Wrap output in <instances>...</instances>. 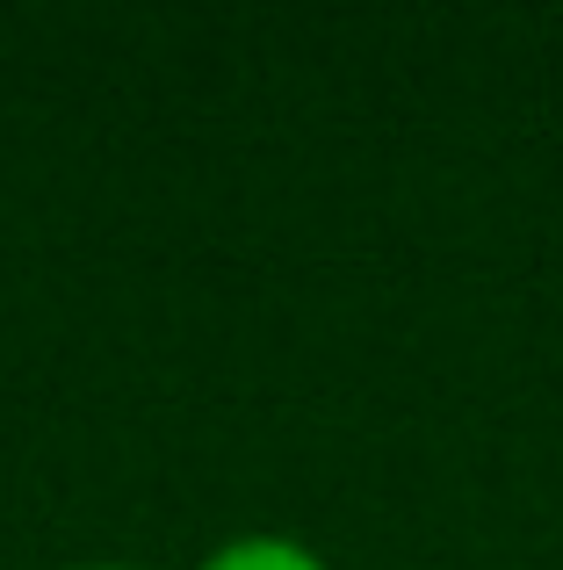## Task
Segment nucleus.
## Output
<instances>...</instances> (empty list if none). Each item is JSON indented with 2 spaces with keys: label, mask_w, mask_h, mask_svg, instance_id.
Wrapping results in <instances>:
<instances>
[{
  "label": "nucleus",
  "mask_w": 563,
  "mask_h": 570,
  "mask_svg": "<svg viewBox=\"0 0 563 570\" xmlns=\"http://www.w3.org/2000/svg\"><path fill=\"white\" fill-rule=\"evenodd\" d=\"M196 570H333L310 542L296 534H231L225 549H210Z\"/></svg>",
  "instance_id": "f257e3e1"
},
{
  "label": "nucleus",
  "mask_w": 563,
  "mask_h": 570,
  "mask_svg": "<svg viewBox=\"0 0 563 570\" xmlns=\"http://www.w3.org/2000/svg\"><path fill=\"white\" fill-rule=\"evenodd\" d=\"M72 570H138V563H72Z\"/></svg>",
  "instance_id": "f03ea898"
}]
</instances>
